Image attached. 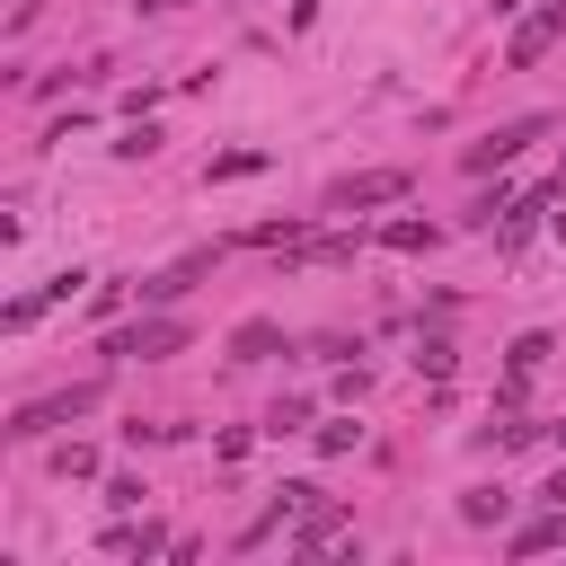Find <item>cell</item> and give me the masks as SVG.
Segmentation results:
<instances>
[{
	"label": "cell",
	"mask_w": 566,
	"mask_h": 566,
	"mask_svg": "<svg viewBox=\"0 0 566 566\" xmlns=\"http://www.w3.org/2000/svg\"><path fill=\"white\" fill-rule=\"evenodd\" d=\"M416 371H424V380H451V336H424V345H416Z\"/></svg>",
	"instance_id": "obj_15"
},
{
	"label": "cell",
	"mask_w": 566,
	"mask_h": 566,
	"mask_svg": "<svg viewBox=\"0 0 566 566\" xmlns=\"http://www.w3.org/2000/svg\"><path fill=\"white\" fill-rule=\"evenodd\" d=\"M495 9H522V0H495Z\"/></svg>",
	"instance_id": "obj_23"
},
{
	"label": "cell",
	"mask_w": 566,
	"mask_h": 566,
	"mask_svg": "<svg viewBox=\"0 0 566 566\" xmlns=\"http://www.w3.org/2000/svg\"><path fill=\"white\" fill-rule=\"evenodd\" d=\"M133 9H177V0H133Z\"/></svg>",
	"instance_id": "obj_21"
},
{
	"label": "cell",
	"mask_w": 566,
	"mask_h": 566,
	"mask_svg": "<svg viewBox=\"0 0 566 566\" xmlns=\"http://www.w3.org/2000/svg\"><path fill=\"white\" fill-rule=\"evenodd\" d=\"M115 150H124V159H150V150H159V133H150V115H133V124H124V142H115Z\"/></svg>",
	"instance_id": "obj_16"
},
{
	"label": "cell",
	"mask_w": 566,
	"mask_h": 566,
	"mask_svg": "<svg viewBox=\"0 0 566 566\" xmlns=\"http://www.w3.org/2000/svg\"><path fill=\"white\" fill-rule=\"evenodd\" d=\"M380 248H398V256H424V248H442V230H433V221H389V230H380Z\"/></svg>",
	"instance_id": "obj_10"
},
{
	"label": "cell",
	"mask_w": 566,
	"mask_h": 566,
	"mask_svg": "<svg viewBox=\"0 0 566 566\" xmlns=\"http://www.w3.org/2000/svg\"><path fill=\"white\" fill-rule=\"evenodd\" d=\"M539 133H548V115H513V124H495L486 142H469V150H460V168H469V177H486V168H504V159H522V150L539 142Z\"/></svg>",
	"instance_id": "obj_4"
},
{
	"label": "cell",
	"mask_w": 566,
	"mask_h": 566,
	"mask_svg": "<svg viewBox=\"0 0 566 566\" xmlns=\"http://www.w3.org/2000/svg\"><path fill=\"white\" fill-rule=\"evenodd\" d=\"M557 44H566V0H539V9L504 35V71H531V62H539V53H557Z\"/></svg>",
	"instance_id": "obj_3"
},
{
	"label": "cell",
	"mask_w": 566,
	"mask_h": 566,
	"mask_svg": "<svg viewBox=\"0 0 566 566\" xmlns=\"http://www.w3.org/2000/svg\"><path fill=\"white\" fill-rule=\"evenodd\" d=\"M336 531H345V504H327V495H318V504L301 513V531H292V557H318Z\"/></svg>",
	"instance_id": "obj_8"
},
{
	"label": "cell",
	"mask_w": 566,
	"mask_h": 566,
	"mask_svg": "<svg viewBox=\"0 0 566 566\" xmlns=\"http://www.w3.org/2000/svg\"><path fill=\"white\" fill-rule=\"evenodd\" d=\"M53 469H62V478H88V469H97V451H88V442H62V451H53Z\"/></svg>",
	"instance_id": "obj_19"
},
{
	"label": "cell",
	"mask_w": 566,
	"mask_h": 566,
	"mask_svg": "<svg viewBox=\"0 0 566 566\" xmlns=\"http://www.w3.org/2000/svg\"><path fill=\"white\" fill-rule=\"evenodd\" d=\"M548 548H566V504H548V513H531L513 539H504V557H548Z\"/></svg>",
	"instance_id": "obj_7"
},
{
	"label": "cell",
	"mask_w": 566,
	"mask_h": 566,
	"mask_svg": "<svg viewBox=\"0 0 566 566\" xmlns=\"http://www.w3.org/2000/svg\"><path fill=\"white\" fill-rule=\"evenodd\" d=\"M548 354H557V345H548V336L531 327V336H513V354H504V371H522V380H531V371H539Z\"/></svg>",
	"instance_id": "obj_14"
},
{
	"label": "cell",
	"mask_w": 566,
	"mask_h": 566,
	"mask_svg": "<svg viewBox=\"0 0 566 566\" xmlns=\"http://www.w3.org/2000/svg\"><path fill=\"white\" fill-rule=\"evenodd\" d=\"M301 424H310V398H283V407L265 416V433H301Z\"/></svg>",
	"instance_id": "obj_17"
},
{
	"label": "cell",
	"mask_w": 566,
	"mask_h": 566,
	"mask_svg": "<svg viewBox=\"0 0 566 566\" xmlns=\"http://www.w3.org/2000/svg\"><path fill=\"white\" fill-rule=\"evenodd\" d=\"M504 513H513V495H504V486H469V495H460V522H478V531H486V522H504Z\"/></svg>",
	"instance_id": "obj_11"
},
{
	"label": "cell",
	"mask_w": 566,
	"mask_h": 566,
	"mask_svg": "<svg viewBox=\"0 0 566 566\" xmlns=\"http://www.w3.org/2000/svg\"><path fill=\"white\" fill-rule=\"evenodd\" d=\"M195 345V327L186 318H168V310H150V318H133V327H115L106 336V354L115 363H159V354H186Z\"/></svg>",
	"instance_id": "obj_2"
},
{
	"label": "cell",
	"mask_w": 566,
	"mask_h": 566,
	"mask_svg": "<svg viewBox=\"0 0 566 566\" xmlns=\"http://www.w3.org/2000/svg\"><path fill=\"white\" fill-rule=\"evenodd\" d=\"M265 168V150H221L212 168H203V186H239V177H256Z\"/></svg>",
	"instance_id": "obj_13"
},
{
	"label": "cell",
	"mask_w": 566,
	"mask_h": 566,
	"mask_svg": "<svg viewBox=\"0 0 566 566\" xmlns=\"http://www.w3.org/2000/svg\"><path fill=\"white\" fill-rule=\"evenodd\" d=\"M539 495H548V504H566V469H557V478H548V486H539Z\"/></svg>",
	"instance_id": "obj_20"
},
{
	"label": "cell",
	"mask_w": 566,
	"mask_h": 566,
	"mask_svg": "<svg viewBox=\"0 0 566 566\" xmlns=\"http://www.w3.org/2000/svg\"><path fill=\"white\" fill-rule=\"evenodd\" d=\"M548 195H557V203H566V168H557V186H548Z\"/></svg>",
	"instance_id": "obj_22"
},
{
	"label": "cell",
	"mask_w": 566,
	"mask_h": 566,
	"mask_svg": "<svg viewBox=\"0 0 566 566\" xmlns=\"http://www.w3.org/2000/svg\"><path fill=\"white\" fill-rule=\"evenodd\" d=\"M416 177L407 168H363V177H336L327 186V212H371V203H398Z\"/></svg>",
	"instance_id": "obj_5"
},
{
	"label": "cell",
	"mask_w": 566,
	"mask_h": 566,
	"mask_svg": "<svg viewBox=\"0 0 566 566\" xmlns=\"http://www.w3.org/2000/svg\"><path fill=\"white\" fill-rule=\"evenodd\" d=\"M230 354H239V363H265V354H283V327H274V318H239V327H230Z\"/></svg>",
	"instance_id": "obj_9"
},
{
	"label": "cell",
	"mask_w": 566,
	"mask_h": 566,
	"mask_svg": "<svg viewBox=\"0 0 566 566\" xmlns=\"http://www.w3.org/2000/svg\"><path fill=\"white\" fill-rule=\"evenodd\" d=\"M212 256H221V248H195V256H177L168 274H142V283H133V292H142V310H168V301H186V292L212 274Z\"/></svg>",
	"instance_id": "obj_6"
},
{
	"label": "cell",
	"mask_w": 566,
	"mask_h": 566,
	"mask_svg": "<svg viewBox=\"0 0 566 566\" xmlns=\"http://www.w3.org/2000/svg\"><path fill=\"white\" fill-rule=\"evenodd\" d=\"M354 442H363V424H345V416H336V424H318V451H327V460H336V451H354Z\"/></svg>",
	"instance_id": "obj_18"
},
{
	"label": "cell",
	"mask_w": 566,
	"mask_h": 566,
	"mask_svg": "<svg viewBox=\"0 0 566 566\" xmlns=\"http://www.w3.org/2000/svg\"><path fill=\"white\" fill-rule=\"evenodd\" d=\"M88 407H97V380H71V389H53V398H27V407H18L0 433H9V442H44L53 424H80Z\"/></svg>",
	"instance_id": "obj_1"
},
{
	"label": "cell",
	"mask_w": 566,
	"mask_h": 566,
	"mask_svg": "<svg viewBox=\"0 0 566 566\" xmlns=\"http://www.w3.org/2000/svg\"><path fill=\"white\" fill-rule=\"evenodd\" d=\"M106 548H133V557H159V548H168V531H159V522H115V531H106Z\"/></svg>",
	"instance_id": "obj_12"
}]
</instances>
